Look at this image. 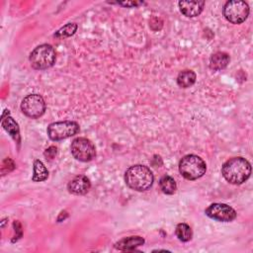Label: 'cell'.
I'll use <instances>...</instances> for the list:
<instances>
[{
  "mask_svg": "<svg viewBox=\"0 0 253 253\" xmlns=\"http://www.w3.org/2000/svg\"><path fill=\"white\" fill-rule=\"evenodd\" d=\"M48 177V170L45 165L39 159L34 161V173L32 180L34 182H42L46 180Z\"/></svg>",
  "mask_w": 253,
  "mask_h": 253,
  "instance_id": "cell-16",
  "label": "cell"
},
{
  "mask_svg": "<svg viewBox=\"0 0 253 253\" xmlns=\"http://www.w3.org/2000/svg\"><path fill=\"white\" fill-rule=\"evenodd\" d=\"M56 53L52 45L42 43L35 47L30 53L29 60L34 69L44 70L55 63Z\"/></svg>",
  "mask_w": 253,
  "mask_h": 253,
  "instance_id": "cell-4",
  "label": "cell"
},
{
  "mask_svg": "<svg viewBox=\"0 0 253 253\" xmlns=\"http://www.w3.org/2000/svg\"><path fill=\"white\" fill-rule=\"evenodd\" d=\"M91 188L90 180L84 175L75 176L67 185L69 193L74 195H85Z\"/></svg>",
  "mask_w": 253,
  "mask_h": 253,
  "instance_id": "cell-10",
  "label": "cell"
},
{
  "mask_svg": "<svg viewBox=\"0 0 253 253\" xmlns=\"http://www.w3.org/2000/svg\"><path fill=\"white\" fill-rule=\"evenodd\" d=\"M143 243L144 239L141 236H128L118 241L115 244V248L122 251H132Z\"/></svg>",
  "mask_w": 253,
  "mask_h": 253,
  "instance_id": "cell-13",
  "label": "cell"
},
{
  "mask_svg": "<svg viewBox=\"0 0 253 253\" xmlns=\"http://www.w3.org/2000/svg\"><path fill=\"white\" fill-rule=\"evenodd\" d=\"M76 30H77V25L75 23H68L67 25H65L61 29H59L54 34V37H56V38L70 37L76 32Z\"/></svg>",
  "mask_w": 253,
  "mask_h": 253,
  "instance_id": "cell-19",
  "label": "cell"
},
{
  "mask_svg": "<svg viewBox=\"0 0 253 253\" xmlns=\"http://www.w3.org/2000/svg\"><path fill=\"white\" fill-rule=\"evenodd\" d=\"M46 109L43 98L39 94H30L26 96L21 103V110L24 115L31 119L42 117Z\"/></svg>",
  "mask_w": 253,
  "mask_h": 253,
  "instance_id": "cell-8",
  "label": "cell"
},
{
  "mask_svg": "<svg viewBox=\"0 0 253 253\" xmlns=\"http://www.w3.org/2000/svg\"><path fill=\"white\" fill-rule=\"evenodd\" d=\"M80 127L76 122L72 121H62L51 123L47 126V135L51 140L57 141L65 139L76 134L79 131Z\"/></svg>",
  "mask_w": 253,
  "mask_h": 253,
  "instance_id": "cell-6",
  "label": "cell"
},
{
  "mask_svg": "<svg viewBox=\"0 0 253 253\" xmlns=\"http://www.w3.org/2000/svg\"><path fill=\"white\" fill-rule=\"evenodd\" d=\"M205 213L217 221L222 222H229L235 219L236 217V211L233 208L226 204H220V203H213L210 205L206 211Z\"/></svg>",
  "mask_w": 253,
  "mask_h": 253,
  "instance_id": "cell-9",
  "label": "cell"
},
{
  "mask_svg": "<svg viewBox=\"0 0 253 253\" xmlns=\"http://www.w3.org/2000/svg\"><path fill=\"white\" fill-rule=\"evenodd\" d=\"M71 154L73 157L82 162L91 161L96 156V148L94 143L86 137H76L72 140Z\"/></svg>",
  "mask_w": 253,
  "mask_h": 253,
  "instance_id": "cell-7",
  "label": "cell"
},
{
  "mask_svg": "<svg viewBox=\"0 0 253 253\" xmlns=\"http://www.w3.org/2000/svg\"><path fill=\"white\" fill-rule=\"evenodd\" d=\"M224 18L231 24L243 23L249 15V6L245 1H227L222 10Z\"/></svg>",
  "mask_w": 253,
  "mask_h": 253,
  "instance_id": "cell-5",
  "label": "cell"
},
{
  "mask_svg": "<svg viewBox=\"0 0 253 253\" xmlns=\"http://www.w3.org/2000/svg\"><path fill=\"white\" fill-rule=\"evenodd\" d=\"M120 5H123L125 7H135L139 4H141V2H135V1H125V2H119Z\"/></svg>",
  "mask_w": 253,
  "mask_h": 253,
  "instance_id": "cell-21",
  "label": "cell"
},
{
  "mask_svg": "<svg viewBox=\"0 0 253 253\" xmlns=\"http://www.w3.org/2000/svg\"><path fill=\"white\" fill-rule=\"evenodd\" d=\"M159 187H160V190L162 191V193H164L166 195H173L177 189L175 180L169 175H164L163 177L160 178Z\"/></svg>",
  "mask_w": 253,
  "mask_h": 253,
  "instance_id": "cell-17",
  "label": "cell"
},
{
  "mask_svg": "<svg viewBox=\"0 0 253 253\" xmlns=\"http://www.w3.org/2000/svg\"><path fill=\"white\" fill-rule=\"evenodd\" d=\"M57 153V148L56 146H49L45 151H44V156L46 157V159L48 158L49 160H51Z\"/></svg>",
  "mask_w": 253,
  "mask_h": 253,
  "instance_id": "cell-20",
  "label": "cell"
},
{
  "mask_svg": "<svg viewBox=\"0 0 253 253\" xmlns=\"http://www.w3.org/2000/svg\"><path fill=\"white\" fill-rule=\"evenodd\" d=\"M125 181L130 189L137 192H143L151 188L154 176L147 166L136 164L126 169L125 173Z\"/></svg>",
  "mask_w": 253,
  "mask_h": 253,
  "instance_id": "cell-2",
  "label": "cell"
},
{
  "mask_svg": "<svg viewBox=\"0 0 253 253\" xmlns=\"http://www.w3.org/2000/svg\"><path fill=\"white\" fill-rule=\"evenodd\" d=\"M1 125L3 128L14 138L15 141L20 143L21 137H20V129L18 126V124L15 122V120L8 114L7 116H2Z\"/></svg>",
  "mask_w": 253,
  "mask_h": 253,
  "instance_id": "cell-14",
  "label": "cell"
},
{
  "mask_svg": "<svg viewBox=\"0 0 253 253\" xmlns=\"http://www.w3.org/2000/svg\"><path fill=\"white\" fill-rule=\"evenodd\" d=\"M175 234L180 241L188 242L192 239L193 231L189 224H187L185 222H181V223L177 224L176 229H175Z\"/></svg>",
  "mask_w": 253,
  "mask_h": 253,
  "instance_id": "cell-18",
  "label": "cell"
},
{
  "mask_svg": "<svg viewBox=\"0 0 253 253\" xmlns=\"http://www.w3.org/2000/svg\"><path fill=\"white\" fill-rule=\"evenodd\" d=\"M206 171V162L196 154L185 155L179 162V172L187 180H197L203 177Z\"/></svg>",
  "mask_w": 253,
  "mask_h": 253,
  "instance_id": "cell-3",
  "label": "cell"
},
{
  "mask_svg": "<svg viewBox=\"0 0 253 253\" xmlns=\"http://www.w3.org/2000/svg\"><path fill=\"white\" fill-rule=\"evenodd\" d=\"M181 13L189 18L199 16L205 6V1H180L178 3Z\"/></svg>",
  "mask_w": 253,
  "mask_h": 253,
  "instance_id": "cell-11",
  "label": "cell"
},
{
  "mask_svg": "<svg viewBox=\"0 0 253 253\" xmlns=\"http://www.w3.org/2000/svg\"><path fill=\"white\" fill-rule=\"evenodd\" d=\"M197 75L193 70L185 69L182 70L177 76V84L181 88H189L196 82Z\"/></svg>",
  "mask_w": 253,
  "mask_h": 253,
  "instance_id": "cell-15",
  "label": "cell"
},
{
  "mask_svg": "<svg viewBox=\"0 0 253 253\" xmlns=\"http://www.w3.org/2000/svg\"><path fill=\"white\" fill-rule=\"evenodd\" d=\"M223 178L233 185L243 184L251 175V165L241 156L232 157L226 160L221 167Z\"/></svg>",
  "mask_w": 253,
  "mask_h": 253,
  "instance_id": "cell-1",
  "label": "cell"
},
{
  "mask_svg": "<svg viewBox=\"0 0 253 253\" xmlns=\"http://www.w3.org/2000/svg\"><path fill=\"white\" fill-rule=\"evenodd\" d=\"M230 61V56L224 51H216L210 57V68L213 71L224 69Z\"/></svg>",
  "mask_w": 253,
  "mask_h": 253,
  "instance_id": "cell-12",
  "label": "cell"
}]
</instances>
